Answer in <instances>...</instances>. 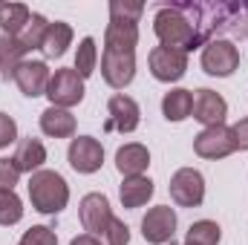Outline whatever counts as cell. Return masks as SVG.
<instances>
[{
  "instance_id": "9c48e42d",
  "label": "cell",
  "mask_w": 248,
  "mask_h": 245,
  "mask_svg": "<svg viewBox=\"0 0 248 245\" xmlns=\"http://www.w3.org/2000/svg\"><path fill=\"white\" fill-rule=\"evenodd\" d=\"M176 234V211L170 205H156L144 214L141 219V237L150 245H165L173 243Z\"/></svg>"
},
{
  "instance_id": "d4e9b609",
  "label": "cell",
  "mask_w": 248,
  "mask_h": 245,
  "mask_svg": "<svg viewBox=\"0 0 248 245\" xmlns=\"http://www.w3.org/2000/svg\"><path fill=\"white\" fill-rule=\"evenodd\" d=\"M187 240L196 243V245H219V240H222V228H219L217 222H211V219H199V222L190 225Z\"/></svg>"
},
{
  "instance_id": "5b68a950",
  "label": "cell",
  "mask_w": 248,
  "mask_h": 245,
  "mask_svg": "<svg viewBox=\"0 0 248 245\" xmlns=\"http://www.w3.org/2000/svg\"><path fill=\"white\" fill-rule=\"evenodd\" d=\"M240 66V49L231 41L214 38L211 44L202 46V69L214 78H228Z\"/></svg>"
},
{
  "instance_id": "e0dca14e",
  "label": "cell",
  "mask_w": 248,
  "mask_h": 245,
  "mask_svg": "<svg viewBox=\"0 0 248 245\" xmlns=\"http://www.w3.org/2000/svg\"><path fill=\"white\" fill-rule=\"evenodd\" d=\"M147 165H150V153H147L144 144H136L133 141V144L119 147V153H116V168H119V173H122L124 179L141 176L147 170Z\"/></svg>"
},
{
  "instance_id": "4fadbf2b",
  "label": "cell",
  "mask_w": 248,
  "mask_h": 245,
  "mask_svg": "<svg viewBox=\"0 0 248 245\" xmlns=\"http://www.w3.org/2000/svg\"><path fill=\"white\" fill-rule=\"evenodd\" d=\"M49 78H52V75H49V66L44 61H23L15 69V75H12V81L17 84V90H20L26 98L46 95Z\"/></svg>"
},
{
  "instance_id": "484cf974",
  "label": "cell",
  "mask_w": 248,
  "mask_h": 245,
  "mask_svg": "<svg viewBox=\"0 0 248 245\" xmlns=\"http://www.w3.org/2000/svg\"><path fill=\"white\" fill-rule=\"evenodd\" d=\"M23 219V202L15 190H0V225H17Z\"/></svg>"
},
{
  "instance_id": "30bf717a",
  "label": "cell",
  "mask_w": 248,
  "mask_h": 245,
  "mask_svg": "<svg viewBox=\"0 0 248 245\" xmlns=\"http://www.w3.org/2000/svg\"><path fill=\"white\" fill-rule=\"evenodd\" d=\"M66 159H69L72 170H78V173H95L104 165V147L93 136H78V138L69 141Z\"/></svg>"
},
{
  "instance_id": "cb8c5ba5",
  "label": "cell",
  "mask_w": 248,
  "mask_h": 245,
  "mask_svg": "<svg viewBox=\"0 0 248 245\" xmlns=\"http://www.w3.org/2000/svg\"><path fill=\"white\" fill-rule=\"evenodd\" d=\"M46 29H49V20H46L44 15H32V20L26 23V29L17 35L20 46H23L26 52L41 49V46H44V38H46Z\"/></svg>"
},
{
  "instance_id": "ba28073f",
  "label": "cell",
  "mask_w": 248,
  "mask_h": 245,
  "mask_svg": "<svg viewBox=\"0 0 248 245\" xmlns=\"http://www.w3.org/2000/svg\"><path fill=\"white\" fill-rule=\"evenodd\" d=\"M168 190H170V199H173L179 208H199L202 199H205V179H202L199 170L182 168V170H176V173L170 176Z\"/></svg>"
},
{
  "instance_id": "9a60e30c",
  "label": "cell",
  "mask_w": 248,
  "mask_h": 245,
  "mask_svg": "<svg viewBox=\"0 0 248 245\" xmlns=\"http://www.w3.org/2000/svg\"><path fill=\"white\" fill-rule=\"evenodd\" d=\"M107 113H110L107 130H119V133H133L139 127V116H141L139 104L130 95H122V92L107 101Z\"/></svg>"
},
{
  "instance_id": "d6986e66",
  "label": "cell",
  "mask_w": 248,
  "mask_h": 245,
  "mask_svg": "<svg viewBox=\"0 0 248 245\" xmlns=\"http://www.w3.org/2000/svg\"><path fill=\"white\" fill-rule=\"evenodd\" d=\"M153 182L147 179V176H130V179H124L122 187H119V196H122V205L124 208H141V205H147V199L153 196Z\"/></svg>"
},
{
  "instance_id": "f546056e",
  "label": "cell",
  "mask_w": 248,
  "mask_h": 245,
  "mask_svg": "<svg viewBox=\"0 0 248 245\" xmlns=\"http://www.w3.org/2000/svg\"><path fill=\"white\" fill-rule=\"evenodd\" d=\"M107 245H127L130 243V228L124 225L122 219H116L113 216V222H110V228H107Z\"/></svg>"
},
{
  "instance_id": "ffe728a7",
  "label": "cell",
  "mask_w": 248,
  "mask_h": 245,
  "mask_svg": "<svg viewBox=\"0 0 248 245\" xmlns=\"http://www.w3.org/2000/svg\"><path fill=\"white\" fill-rule=\"evenodd\" d=\"M29 20H32L29 6H23V3H0V29H3V35L17 38L26 29Z\"/></svg>"
},
{
  "instance_id": "836d02e7",
  "label": "cell",
  "mask_w": 248,
  "mask_h": 245,
  "mask_svg": "<svg viewBox=\"0 0 248 245\" xmlns=\"http://www.w3.org/2000/svg\"><path fill=\"white\" fill-rule=\"evenodd\" d=\"M185 245H196V243H190V240H185Z\"/></svg>"
},
{
  "instance_id": "1f68e13d",
  "label": "cell",
  "mask_w": 248,
  "mask_h": 245,
  "mask_svg": "<svg viewBox=\"0 0 248 245\" xmlns=\"http://www.w3.org/2000/svg\"><path fill=\"white\" fill-rule=\"evenodd\" d=\"M231 136H234V147L237 150H248V119H240V122L234 124Z\"/></svg>"
},
{
  "instance_id": "8992f818",
  "label": "cell",
  "mask_w": 248,
  "mask_h": 245,
  "mask_svg": "<svg viewBox=\"0 0 248 245\" xmlns=\"http://www.w3.org/2000/svg\"><path fill=\"white\" fill-rule=\"evenodd\" d=\"M46 95H49L52 107H61V110L75 107L84 98V78L75 72V66L72 69H55V75L49 78Z\"/></svg>"
},
{
  "instance_id": "7c38bea8",
  "label": "cell",
  "mask_w": 248,
  "mask_h": 245,
  "mask_svg": "<svg viewBox=\"0 0 248 245\" xmlns=\"http://www.w3.org/2000/svg\"><path fill=\"white\" fill-rule=\"evenodd\" d=\"M147 63H150V72H153L156 81L170 84V81H179V78L185 75L187 55L185 52H176V49H168V46H156V49L150 52Z\"/></svg>"
},
{
  "instance_id": "ac0fdd59",
  "label": "cell",
  "mask_w": 248,
  "mask_h": 245,
  "mask_svg": "<svg viewBox=\"0 0 248 245\" xmlns=\"http://www.w3.org/2000/svg\"><path fill=\"white\" fill-rule=\"evenodd\" d=\"M41 130L52 138H69L75 136V116L61 107H49L41 113Z\"/></svg>"
},
{
  "instance_id": "7402d4cb",
  "label": "cell",
  "mask_w": 248,
  "mask_h": 245,
  "mask_svg": "<svg viewBox=\"0 0 248 245\" xmlns=\"http://www.w3.org/2000/svg\"><path fill=\"white\" fill-rule=\"evenodd\" d=\"M72 44V26L69 23H63V20H55V23H49V29H46V38H44V55L46 58H61L63 52H66V46Z\"/></svg>"
},
{
  "instance_id": "d6a6232c",
  "label": "cell",
  "mask_w": 248,
  "mask_h": 245,
  "mask_svg": "<svg viewBox=\"0 0 248 245\" xmlns=\"http://www.w3.org/2000/svg\"><path fill=\"white\" fill-rule=\"evenodd\" d=\"M69 245H101L98 243V237H90V234H81V237H75Z\"/></svg>"
},
{
  "instance_id": "83f0119b",
  "label": "cell",
  "mask_w": 248,
  "mask_h": 245,
  "mask_svg": "<svg viewBox=\"0 0 248 245\" xmlns=\"http://www.w3.org/2000/svg\"><path fill=\"white\" fill-rule=\"evenodd\" d=\"M20 245H58V234L52 228H46V225H32L23 234Z\"/></svg>"
},
{
  "instance_id": "3957f363",
  "label": "cell",
  "mask_w": 248,
  "mask_h": 245,
  "mask_svg": "<svg viewBox=\"0 0 248 245\" xmlns=\"http://www.w3.org/2000/svg\"><path fill=\"white\" fill-rule=\"evenodd\" d=\"M153 32H156V38H159L162 46L176 49V52H185V55L190 49L202 46L199 38H196V32H193V26H190V20H187L176 6H162V9L156 12V17H153Z\"/></svg>"
},
{
  "instance_id": "44dd1931",
  "label": "cell",
  "mask_w": 248,
  "mask_h": 245,
  "mask_svg": "<svg viewBox=\"0 0 248 245\" xmlns=\"http://www.w3.org/2000/svg\"><path fill=\"white\" fill-rule=\"evenodd\" d=\"M162 113L168 122H185L193 113V92L190 90H170L162 98Z\"/></svg>"
},
{
  "instance_id": "6da1fadb",
  "label": "cell",
  "mask_w": 248,
  "mask_h": 245,
  "mask_svg": "<svg viewBox=\"0 0 248 245\" xmlns=\"http://www.w3.org/2000/svg\"><path fill=\"white\" fill-rule=\"evenodd\" d=\"M144 6L113 0L110 3V23L104 32V55L101 75L113 90H124L136 75V44H139V17Z\"/></svg>"
},
{
  "instance_id": "f1b7e54d",
  "label": "cell",
  "mask_w": 248,
  "mask_h": 245,
  "mask_svg": "<svg viewBox=\"0 0 248 245\" xmlns=\"http://www.w3.org/2000/svg\"><path fill=\"white\" fill-rule=\"evenodd\" d=\"M20 179V170L15 168L12 159H0V190H15V184Z\"/></svg>"
},
{
  "instance_id": "8fae6325",
  "label": "cell",
  "mask_w": 248,
  "mask_h": 245,
  "mask_svg": "<svg viewBox=\"0 0 248 245\" xmlns=\"http://www.w3.org/2000/svg\"><path fill=\"white\" fill-rule=\"evenodd\" d=\"M193 150L196 156L202 159H225L231 156L237 147H234V136H231V127L219 124V127H205L199 136H193Z\"/></svg>"
},
{
  "instance_id": "2e32d148",
  "label": "cell",
  "mask_w": 248,
  "mask_h": 245,
  "mask_svg": "<svg viewBox=\"0 0 248 245\" xmlns=\"http://www.w3.org/2000/svg\"><path fill=\"white\" fill-rule=\"evenodd\" d=\"M12 162H15V168H17L20 173H29V176H32V173H38L41 165L46 162V147L41 144V138H32V136L17 138V147H15Z\"/></svg>"
},
{
  "instance_id": "52a82bcc",
  "label": "cell",
  "mask_w": 248,
  "mask_h": 245,
  "mask_svg": "<svg viewBox=\"0 0 248 245\" xmlns=\"http://www.w3.org/2000/svg\"><path fill=\"white\" fill-rule=\"evenodd\" d=\"M78 216H81V225L90 237H104L110 222H113V208H110L104 193H87L78 205Z\"/></svg>"
},
{
  "instance_id": "603a6c76",
  "label": "cell",
  "mask_w": 248,
  "mask_h": 245,
  "mask_svg": "<svg viewBox=\"0 0 248 245\" xmlns=\"http://www.w3.org/2000/svg\"><path fill=\"white\" fill-rule=\"evenodd\" d=\"M23 55L26 49L20 46L17 38H9V35H0V75L9 81L15 75V69L23 63Z\"/></svg>"
},
{
  "instance_id": "4dcf8cb0",
  "label": "cell",
  "mask_w": 248,
  "mask_h": 245,
  "mask_svg": "<svg viewBox=\"0 0 248 245\" xmlns=\"http://www.w3.org/2000/svg\"><path fill=\"white\" fill-rule=\"evenodd\" d=\"M12 141H17V124H15L12 116L0 113V150H3V147H9Z\"/></svg>"
},
{
  "instance_id": "5bb4252c",
  "label": "cell",
  "mask_w": 248,
  "mask_h": 245,
  "mask_svg": "<svg viewBox=\"0 0 248 245\" xmlns=\"http://www.w3.org/2000/svg\"><path fill=\"white\" fill-rule=\"evenodd\" d=\"M228 116V104L219 92L214 90H196L193 92V119L202 122L205 127H219L225 124Z\"/></svg>"
},
{
  "instance_id": "277c9868",
  "label": "cell",
  "mask_w": 248,
  "mask_h": 245,
  "mask_svg": "<svg viewBox=\"0 0 248 245\" xmlns=\"http://www.w3.org/2000/svg\"><path fill=\"white\" fill-rule=\"evenodd\" d=\"M29 199L32 208L41 214H61L69 202V187L63 182L61 173L55 170H38L29 176Z\"/></svg>"
},
{
  "instance_id": "7a4b0ae2",
  "label": "cell",
  "mask_w": 248,
  "mask_h": 245,
  "mask_svg": "<svg viewBox=\"0 0 248 245\" xmlns=\"http://www.w3.org/2000/svg\"><path fill=\"white\" fill-rule=\"evenodd\" d=\"M196 32L199 44H211L214 35L231 32L234 38H248V3H173Z\"/></svg>"
},
{
  "instance_id": "4316f807",
  "label": "cell",
  "mask_w": 248,
  "mask_h": 245,
  "mask_svg": "<svg viewBox=\"0 0 248 245\" xmlns=\"http://www.w3.org/2000/svg\"><path fill=\"white\" fill-rule=\"evenodd\" d=\"M95 61H98V49H95V38H84L75 55V72L81 78H90L95 72Z\"/></svg>"
}]
</instances>
